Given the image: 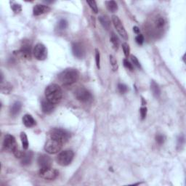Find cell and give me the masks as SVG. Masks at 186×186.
I'll return each instance as SVG.
<instances>
[{
  "mask_svg": "<svg viewBox=\"0 0 186 186\" xmlns=\"http://www.w3.org/2000/svg\"><path fill=\"white\" fill-rule=\"evenodd\" d=\"M46 99L53 104H58L60 102L63 97V92L58 84H51L46 86L45 90Z\"/></svg>",
  "mask_w": 186,
  "mask_h": 186,
  "instance_id": "cell-1",
  "label": "cell"
},
{
  "mask_svg": "<svg viewBox=\"0 0 186 186\" xmlns=\"http://www.w3.org/2000/svg\"><path fill=\"white\" fill-rule=\"evenodd\" d=\"M79 78V71L73 69H65L58 75L59 81L64 86L71 85V84L76 83Z\"/></svg>",
  "mask_w": 186,
  "mask_h": 186,
  "instance_id": "cell-2",
  "label": "cell"
},
{
  "mask_svg": "<svg viewBox=\"0 0 186 186\" xmlns=\"http://www.w3.org/2000/svg\"><path fill=\"white\" fill-rule=\"evenodd\" d=\"M50 136L51 139L55 140L62 144L66 143L70 138V134L66 130L59 128L52 129L50 132Z\"/></svg>",
  "mask_w": 186,
  "mask_h": 186,
  "instance_id": "cell-3",
  "label": "cell"
},
{
  "mask_svg": "<svg viewBox=\"0 0 186 186\" xmlns=\"http://www.w3.org/2000/svg\"><path fill=\"white\" fill-rule=\"evenodd\" d=\"M74 153L71 150H65L61 151L57 156V162L59 165L65 166L70 164L72 162Z\"/></svg>",
  "mask_w": 186,
  "mask_h": 186,
  "instance_id": "cell-4",
  "label": "cell"
},
{
  "mask_svg": "<svg viewBox=\"0 0 186 186\" xmlns=\"http://www.w3.org/2000/svg\"><path fill=\"white\" fill-rule=\"evenodd\" d=\"M62 146V143L55 140L50 138L46 142L45 145H44V150L46 151V153L50 154H55L60 151Z\"/></svg>",
  "mask_w": 186,
  "mask_h": 186,
  "instance_id": "cell-5",
  "label": "cell"
},
{
  "mask_svg": "<svg viewBox=\"0 0 186 186\" xmlns=\"http://www.w3.org/2000/svg\"><path fill=\"white\" fill-rule=\"evenodd\" d=\"M74 93L76 98L82 103H89L92 99L91 92L84 87H79Z\"/></svg>",
  "mask_w": 186,
  "mask_h": 186,
  "instance_id": "cell-6",
  "label": "cell"
},
{
  "mask_svg": "<svg viewBox=\"0 0 186 186\" xmlns=\"http://www.w3.org/2000/svg\"><path fill=\"white\" fill-rule=\"evenodd\" d=\"M58 171L55 169L50 167H45V168H40L39 175L42 179H46V180H53L56 179L58 176Z\"/></svg>",
  "mask_w": 186,
  "mask_h": 186,
  "instance_id": "cell-7",
  "label": "cell"
},
{
  "mask_svg": "<svg viewBox=\"0 0 186 186\" xmlns=\"http://www.w3.org/2000/svg\"><path fill=\"white\" fill-rule=\"evenodd\" d=\"M111 19H112V22H113V26L116 29V31H117L118 33L121 36L122 39H124V40H127L128 39L127 32H126V29L124 28L123 23H122L121 20H120V19L116 16H112Z\"/></svg>",
  "mask_w": 186,
  "mask_h": 186,
  "instance_id": "cell-8",
  "label": "cell"
},
{
  "mask_svg": "<svg viewBox=\"0 0 186 186\" xmlns=\"http://www.w3.org/2000/svg\"><path fill=\"white\" fill-rule=\"evenodd\" d=\"M3 146L5 149L7 151L15 152L18 148V143H17L16 138L11 135H6L4 139Z\"/></svg>",
  "mask_w": 186,
  "mask_h": 186,
  "instance_id": "cell-9",
  "label": "cell"
},
{
  "mask_svg": "<svg viewBox=\"0 0 186 186\" xmlns=\"http://www.w3.org/2000/svg\"><path fill=\"white\" fill-rule=\"evenodd\" d=\"M33 53L38 60H44L47 57V50L43 44L38 43L34 46Z\"/></svg>",
  "mask_w": 186,
  "mask_h": 186,
  "instance_id": "cell-10",
  "label": "cell"
},
{
  "mask_svg": "<svg viewBox=\"0 0 186 186\" xmlns=\"http://www.w3.org/2000/svg\"><path fill=\"white\" fill-rule=\"evenodd\" d=\"M37 162L40 168L50 167L52 165V160L49 156H46L45 154H42L38 157Z\"/></svg>",
  "mask_w": 186,
  "mask_h": 186,
  "instance_id": "cell-11",
  "label": "cell"
},
{
  "mask_svg": "<svg viewBox=\"0 0 186 186\" xmlns=\"http://www.w3.org/2000/svg\"><path fill=\"white\" fill-rule=\"evenodd\" d=\"M72 52L75 57L78 58H83L84 55V48L82 44L79 42H74L72 44Z\"/></svg>",
  "mask_w": 186,
  "mask_h": 186,
  "instance_id": "cell-12",
  "label": "cell"
},
{
  "mask_svg": "<svg viewBox=\"0 0 186 186\" xmlns=\"http://www.w3.org/2000/svg\"><path fill=\"white\" fill-rule=\"evenodd\" d=\"M18 53L20 54L21 56L23 57L24 58L31 59V44H29V42L23 44V45L21 46L20 50L18 51Z\"/></svg>",
  "mask_w": 186,
  "mask_h": 186,
  "instance_id": "cell-13",
  "label": "cell"
},
{
  "mask_svg": "<svg viewBox=\"0 0 186 186\" xmlns=\"http://www.w3.org/2000/svg\"><path fill=\"white\" fill-rule=\"evenodd\" d=\"M50 10L51 9H50L49 6L44 5H36L33 8V16H39L50 12Z\"/></svg>",
  "mask_w": 186,
  "mask_h": 186,
  "instance_id": "cell-14",
  "label": "cell"
},
{
  "mask_svg": "<svg viewBox=\"0 0 186 186\" xmlns=\"http://www.w3.org/2000/svg\"><path fill=\"white\" fill-rule=\"evenodd\" d=\"M55 105L53 104V103H50V101H48L46 99L45 100H42V111H43L44 113H46V114L51 113L52 112L54 111L55 108Z\"/></svg>",
  "mask_w": 186,
  "mask_h": 186,
  "instance_id": "cell-15",
  "label": "cell"
},
{
  "mask_svg": "<svg viewBox=\"0 0 186 186\" xmlns=\"http://www.w3.org/2000/svg\"><path fill=\"white\" fill-rule=\"evenodd\" d=\"M33 153L32 151H27L23 153V155L21 157V163L23 166H27L30 164L32 161Z\"/></svg>",
  "mask_w": 186,
  "mask_h": 186,
  "instance_id": "cell-16",
  "label": "cell"
},
{
  "mask_svg": "<svg viewBox=\"0 0 186 186\" xmlns=\"http://www.w3.org/2000/svg\"><path fill=\"white\" fill-rule=\"evenodd\" d=\"M23 124L26 127H33V126L36 125V121L32 117V116L29 115V114H26V115L23 116Z\"/></svg>",
  "mask_w": 186,
  "mask_h": 186,
  "instance_id": "cell-17",
  "label": "cell"
},
{
  "mask_svg": "<svg viewBox=\"0 0 186 186\" xmlns=\"http://www.w3.org/2000/svg\"><path fill=\"white\" fill-rule=\"evenodd\" d=\"M21 108H22V103L19 101H16L10 108V114L13 116H17L20 112Z\"/></svg>",
  "mask_w": 186,
  "mask_h": 186,
  "instance_id": "cell-18",
  "label": "cell"
},
{
  "mask_svg": "<svg viewBox=\"0 0 186 186\" xmlns=\"http://www.w3.org/2000/svg\"><path fill=\"white\" fill-rule=\"evenodd\" d=\"M154 25H155V28L156 30H162L164 29V27L166 25V20L163 17H158L154 21Z\"/></svg>",
  "mask_w": 186,
  "mask_h": 186,
  "instance_id": "cell-19",
  "label": "cell"
},
{
  "mask_svg": "<svg viewBox=\"0 0 186 186\" xmlns=\"http://www.w3.org/2000/svg\"><path fill=\"white\" fill-rule=\"evenodd\" d=\"M99 21H100V23H101L103 28L106 29V30H108L110 29V26H111V20H110V19L107 16H100L99 17Z\"/></svg>",
  "mask_w": 186,
  "mask_h": 186,
  "instance_id": "cell-20",
  "label": "cell"
},
{
  "mask_svg": "<svg viewBox=\"0 0 186 186\" xmlns=\"http://www.w3.org/2000/svg\"><path fill=\"white\" fill-rule=\"evenodd\" d=\"M151 90L152 91V92H153V96L155 97V98H157L160 96L161 95L160 87L154 81H152L151 83Z\"/></svg>",
  "mask_w": 186,
  "mask_h": 186,
  "instance_id": "cell-21",
  "label": "cell"
},
{
  "mask_svg": "<svg viewBox=\"0 0 186 186\" xmlns=\"http://www.w3.org/2000/svg\"><path fill=\"white\" fill-rule=\"evenodd\" d=\"M12 90V86L9 82H5V83H2L1 85V92L3 94H10Z\"/></svg>",
  "mask_w": 186,
  "mask_h": 186,
  "instance_id": "cell-22",
  "label": "cell"
},
{
  "mask_svg": "<svg viewBox=\"0 0 186 186\" xmlns=\"http://www.w3.org/2000/svg\"><path fill=\"white\" fill-rule=\"evenodd\" d=\"M105 5H106L107 9L110 12H114L118 10L117 3H116L115 1H108L105 2Z\"/></svg>",
  "mask_w": 186,
  "mask_h": 186,
  "instance_id": "cell-23",
  "label": "cell"
},
{
  "mask_svg": "<svg viewBox=\"0 0 186 186\" xmlns=\"http://www.w3.org/2000/svg\"><path fill=\"white\" fill-rule=\"evenodd\" d=\"M20 140L21 142H22L23 148L24 150H27L29 148V140L27 135L25 132H21L20 133Z\"/></svg>",
  "mask_w": 186,
  "mask_h": 186,
  "instance_id": "cell-24",
  "label": "cell"
},
{
  "mask_svg": "<svg viewBox=\"0 0 186 186\" xmlns=\"http://www.w3.org/2000/svg\"><path fill=\"white\" fill-rule=\"evenodd\" d=\"M110 40H111V42L112 43V44H113V47L115 48L116 50H117L119 46V38L117 37V36H116L114 33H112L111 38H110Z\"/></svg>",
  "mask_w": 186,
  "mask_h": 186,
  "instance_id": "cell-25",
  "label": "cell"
},
{
  "mask_svg": "<svg viewBox=\"0 0 186 186\" xmlns=\"http://www.w3.org/2000/svg\"><path fill=\"white\" fill-rule=\"evenodd\" d=\"M110 63H111V65L112 69H113V71H116L119 69V65H118V63L117 60H116V58L114 57L113 55H110Z\"/></svg>",
  "mask_w": 186,
  "mask_h": 186,
  "instance_id": "cell-26",
  "label": "cell"
},
{
  "mask_svg": "<svg viewBox=\"0 0 186 186\" xmlns=\"http://www.w3.org/2000/svg\"><path fill=\"white\" fill-rule=\"evenodd\" d=\"M86 3L88 4L89 6H90V7L91 8V10H92V12H94V13L97 14L98 12V6H97L96 2L95 1H87L86 2Z\"/></svg>",
  "mask_w": 186,
  "mask_h": 186,
  "instance_id": "cell-27",
  "label": "cell"
},
{
  "mask_svg": "<svg viewBox=\"0 0 186 186\" xmlns=\"http://www.w3.org/2000/svg\"><path fill=\"white\" fill-rule=\"evenodd\" d=\"M68 25H69V23H68V21L66 20L61 19L58 23V29L60 30H65V29H67Z\"/></svg>",
  "mask_w": 186,
  "mask_h": 186,
  "instance_id": "cell-28",
  "label": "cell"
},
{
  "mask_svg": "<svg viewBox=\"0 0 186 186\" xmlns=\"http://www.w3.org/2000/svg\"><path fill=\"white\" fill-rule=\"evenodd\" d=\"M122 49H123L124 55H125L126 58H128L130 54V47L129 46V44L126 43L122 44Z\"/></svg>",
  "mask_w": 186,
  "mask_h": 186,
  "instance_id": "cell-29",
  "label": "cell"
},
{
  "mask_svg": "<svg viewBox=\"0 0 186 186\" xmlns=\"http://www.w3.org/2000/svg\"><path fill=\"white\" fill-rule=\"evenodd\" d=\"M118 90H119V92L121 94H124L128 91V86L126 85V84L120 83L118 84Z\"/></svg>",
  "mask_w": 186,
  "mask_h": 186,
  "instance_id": "cell-30",
  "label": "cell"
},
{
  "mask_svg": "<svg viewBox=\"0 0 186 186\" xmlns=\"http://www.w3.org/2000/svg\"><path fill=\"white\" fill-rule=\"evenodd\" d=\"M165 137L163 135H157L156 136V141L158 145L164 144V143L165 142Z\"/></svg>",
  "mask_w": 186,
  "mask_h": 186,
  "instance_id": "cell-31",
  "label": "cell"
},
{
  "mask_svg": "<svg viewBox=\"0 0 186 186\" xmlns=\"http://www.w3.org/2000/svg\"><path fill=\"white\" fill-rule=\"evenodd\" d=\"M12 10H13V11L16 12V13H19L21 10H22V8H21L20 5H19V4L17 3H13L11 6Z\"/></svg>",
  "mask_w": 186,
  "mask_h": 186,
  "instance_id": "cell-32",
  "label": "cell"
},
{
  "mask_svg": "<svg viewBox=\"0 0 186 186\" xmlns=\"http://www.w3.org/2000/svg\"><path fill=\"white\" fill-rule=\"evenodd\" d=\"M131 60H132V62L133 64H134V65H135L137 68H138V69H140L141 68V65L138 59H137L136 57L134 56V55H131Z\"/></svg>",
  "mask_w": 186,
  "mask_h": 186,
  "instance_id": "cell-33",
  "label": "cell"
},
{
  "mask_svg": "<svg viewBox=\"0 0 186 186\" xmlns=\"http://www.w3.org/2000/svg\"><path fill=\"white\" fill-rule=\"evenodd\" d=\"M95 62L98 69H100V52H99V50L98 49H95Z\"/></svg>",
  "mask_w": 186,
  "mask_h": 186,
  "instance_id": "cell-34",
  "label": "cell"
},
{
  "mask_svg": "<svg viewBox=\"0 0 186 186\" xmlns=\"http://www.w3.org/2000/svg\"><path fill=\"white\" fill-rule=\"evenodd\" d=\"M123 64L124 65V67H126V69L130 70V71H133V70H134L133 65L127 60V59H124L123 60Z\"/></svg>",
  "mask_w": 186,
  "mask_h": 186,
  "instance_id": "cell-35",
  "label": "cell"
},
{
  "mask_svg": "<svg viewBox=\"0 0 186 186\" xmlns=\"http://www.w3.org/2000/svg\"><path fill=\"white\" fill-rule=\"evenodd\" d=\"M147 111L148 109L146 107H142L140 109V116H141V119L144 120L146 117L147 115Z\"/></svg>",
  "mask_w": 186,
  "mask_h": 186,
  "instance_id": "cell-36",
  "label": "cell"
},
{
  "mask_svg": "<svg viewBox=\"0 0 186 186\" xmlns=\"http://www.w3.org/2000/svg\"><path fill=\"white\" fill-rule=\"evenodd\" d=\"M135 41H136V42L139 45H142L143 42H144V37H143L142 34L137 35L136 38H135Z\"/></svg>",
  "mask_w": 186,
  "mask_h": 186,
  "instance_id": "cell-37",
  "label": "cell"
},
{
  "mask_svg": "<svg viewBox=\"0 0 186 186\" xmlns=\"http://www.w3.org/2000/svg\"><path fill=\"white\" fill-rule=\"evenodd\" d=\"M183 143H184V137H183V136L179 137V139H178V144H177V145H178V146H182Z\"/></svg>",
  "mask_w": 186,
  "mask_h": 186,
  "instance_id": "cell-38",
  "label": "cell"
},
{
  "mask_svg": "<svg viewBox=\"0 0 186 186\" xmlns=\"http://www.w3.org/2000/svg\"><path fill=\"white\" fill-rule=\"evenodd\" d=\"M133 31L135 33H140V29L137 26H134L133 27Z\"/></svg>",
  "mask_w": 186,
  "mask_h": 186,
  "instance_id": "cell-39",
  "label": "cell"
}]
</instances>
